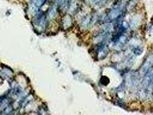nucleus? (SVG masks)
I'll list each match as a JSON object with an SVG mask.
<instances>
[{
  "label": "nucleus",
  "instance_id": "obj_1",
  "mask_svg": "<svg viewBox=\"0 0 153 115\" xmlns=\"http://www.w3.org/2000/svg\"><path fill=\"white\" fill-rule=\"evenodd\" d=\"M153 79V70L150 69L146 72L143 79V87L145 88H147L149 86L151 83H152Z\"/></svg>",
  "mask_w": 153,
  "mask_h": 115
},
{
  "label": "nucleus",
  "instance_id": "obj_2",
  "mask_svg": "<svg viewBox=\"0 0 153 115\" xmlns=\"http://www.w3.org/2000/svg\"><path fill=\"white\" fill-rule=\"evenodd\" d=\"M36 24L41 28H43L46 25V17L43 13H38L36 19Z\"/></svg>",
  "mask_w": 153,
  "mask_h": 115
},
{
  "label": "nucleus",
  "instance_id": "obj_3",
  "mask_svg": "<svg viewBox=\"0 0 153 115\" xmlns=\"http://www.w3.org/2000/svg\"><path fill=\"white\" fill-rule=\"evenodd\" d=\"M109 49L106 46H103L99 49L98 52L97 57L99 59H104L106 58V56L108 55V54Z\"/></svg>",
  "mask_w": 153,
  "mask_h": 115
},
{
  "label": "nucleus",
  "instance_id": "obj_4",
  "mask_svg": "<svg viewBox=\"0 0 153 115\" xmlns=\"http://www.w3.org/2000/svg\"><path fill=\"white\" fill-rule=\"evenodd\" d=\"M46 0H33L32 1V6L33 10H36L37 12L39 10V8L45 3Z\"/></svg>",
  "mask_w": 153,
  "mask_h": 115
},
{
  "label": "nucleus",
  "instance_id": "obj_5",
  "mask_svg": "<svg viewBox=\"0 0 153 115\" xmlns=\"http://www.w3.org/2000/svg\"><path fill=\"white\" fill-rule=\"evenodd\" d=\"M121 12V10L119 9H114L109 13L108 17L109 20H114L120 16Z\"/></svg>",
  "mask_w": 153,
  "mask_h": 115
},
{
  "label": "nucleus",
  "instance_id": "obj_6",
  "mask_svg": "<svg viewBox=\"0 0 153 115\" xmlns=\"http://www.w3.org/2000/svg\"><path fill=\"white\" fill-rule=\"evenodd\" d=\"M63 27L65 28H68L71 25V19L69 16H66L63 19Z\"/></svg>",
  "mask_w": 153,
  "mask_h": 115
},
{
  "label": "nucleus",
  "instance_id": "obj_7",
  "mask_svg": "<svg viewBox=\"0 0 153 115\" xmlns=\"http://www.w3.org/2000/svg\"><path fill=\"white\" fill-rule=\"evenodd\" d=\"M137 0H130L129 1V3H128L127 5V9L129 10H131L132 9H133L135 7V6L137 4Z\"/></svg>",
  "mask_w": 153,
  "mask_h": 115
},
{
  "label": "nucleus",
  "instance_id": "obj_8",
  "mask_svg": "<svg viewBox=\"0 0 153 115\" xmlns=\"http://www.w3.org/2000/svg\"><path fill=\"white\" fill-rule=\"evenodd\" d=\"M143 52V49L142 48H139V47H137V48H135L134 50V53L136 55H139L142 53Z\"/></svg>",
  "mask_w": 153,
  "mask_h": 115
},
{
  "label": "nucleus",
  "instance_id": "obj_9",
  "mask_svg": "<svg viewBox=\"0 0 153 115\" xmlns=\"http://www.w3.org/2000/svg\"><path fill=\"white\" fill-rule=\"evenodd\" d=\"M109 81L108 78L107 77V76H103V77L101 78V83H102V84L105 85V83H106V85L108 84L109 81Z\"/></svg>",
  "mask_w": 153,
  "mask_h": 115
},
{
  "label": "nucleus",
  "instance_id": "obj_10",
  "mask_svg": "<svg viewBox=\"0 0 153 115\" xmlns=\"http://www.w3.org/2000/svg\"><path fill=\"white\" fill-rule=\"evenodd\" d=\"M126 39H127V38H126L125 36H120V37L119 38V42L122 44H124L126 41Z\"/></svg>",
  "mask_w": 153,
  "mask_h": 115
},
{
  "label": "nucleus",
  "instance_id": "obj_11",
  "mask_svg": "<svg viewBox=\"0 0 153 115\" xmlns=\"http://www.w3.org/2000/svg\"><path fill=\"white\" fill-rule=\"evenodd\" d=\"M122 27L124 29H127L128 27H129V24H128V23L126 21H123L122 22Z\"/></svg>",
  "mask_w": 153,
  "mask_h": 115
},
{
  "label": "nucleus",
  "instance_id": "obj_12",
  "mask_svg": "<svg viewBox=\"0 0 153 115\" xmlns=\"http://www.w3.org/2000/svg\"><path fill=\"white\" fill-rule=\"evenodd\" d=\"M89 1H91V2H92V3H93V2H94V1H96V0H89Z\"/></svg>",
  "mask_w": 153,
  "mask_h": 115
}]
</instances>
